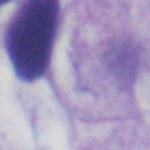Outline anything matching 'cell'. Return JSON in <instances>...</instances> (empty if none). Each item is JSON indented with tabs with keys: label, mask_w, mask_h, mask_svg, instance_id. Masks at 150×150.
Segmentation results:
<instances>
[{
	"label": "cell",
	"mask_w": 150,
	"mask_h": 150,
	"mask_svg": "<svg viewBox=\"0 0 150 150\" xmlns=\"http://www.w3.org/2000/svg\"><path fill=\"white\" fill-rule=\"evenodd\" d=\"M58 20V0H25L7 30V55L25 81L39 80L48 69Z\"/></svg>",
	"instance_id": "obj_1"
},
{
	"label": "cell",
	"mask_w": 150,
	"mask_h": 150,
	"mask_svg": "<svg viewBox=\"0 0 150 150\" xmlns=\"http://www.w3.org/2000/svg\"><path fill=\"white\" fill-rule=\"evenodd\" d=\"M136 51L127 42H117L106 53V65L118 83H131L136 74Z\"/></svg>",
	"instance_id": "obj_2"
},
{
	"label": "cell",
	"mask_w": 150,
	"mask_h": 150,
	"mask_svg": "<svg viewBox=\"0 0 150 150\" xmlns=\"http://www.w3.org/2000/svg\"><path fill=\"white\" fill-rule=\"evenodd\" d=\"M7 2V0H0V6H2V4H6Z\"/></svg>",
	"instance_id": "obj_3"
}]
</instances>
